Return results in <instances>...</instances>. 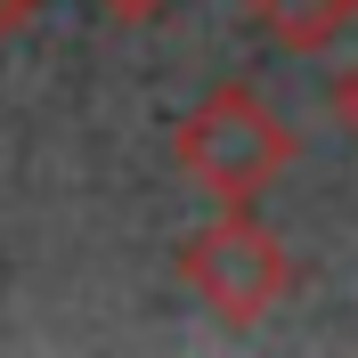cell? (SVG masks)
Returning a JSON list of instances; mask_svg holds the SVG:
<instances>
[{
	"mask_svg": "<svg viewBox=\"0 0 358 358\" xmlns=\"http://www.w3.org/2000/svg\"><path fill=\"white\" fill-rule=\"evenodd\" d=\"M171 163L212 203H261L293 163V131L277 122V106L252 82H220V90H203L196 106L179 114Z\"/></svg>",
	"mask_w": 358,
	"mask_h": 358,
	"instance_id": "cell-1",
	"label": "cell"
},
{
	"mask_svg": "<svg viewBox=\"0 0 358 358\" xmlns=\"http://www.w3.org/2000/svg\"><path fill=\"white\" fill-rule=\"evenodd\" d=\"M179 285L196 293L220 326H261L293 293V252L277 228L252 220V203H220V220L187 228L179 245Z\"/></svg>",
	"mask_w": 358,
	"mask_h": 358,
	"instance_id": "cell-2",
	"label": "cell"
},
{
	"mask_svg": "<svg viewBox=\"0 0 358 358\" xmlns=\"http://www.w3.org/2000/svg\"><path fill=\"white\" fill-rule=\"evenodd\" d=\"M245 17L261 24L285 57H317V49H334L358 24V0H245Z\"/></svg>",
	"mask_w": 358,
	"mask_h": 358,
	"instance_id": "cell-3",
	"label": "cell"
},
{
	"mask_svg": "<svg viewBox=\"0 0 358 358\" xmlns=\"http://www.w3.org/2000/svg\"><path fill=\"white\" fill-rule=\"evenodd\" d=\"M98 8H106L114 24H155L163 8H171V0H98Z\"/></svg>",
	"mask_w": 358,
	"mask_h": 358,
	"instance_id": "cell-4",
	"label": "cell"
},
{
	"mask_svg": "<svg viewBox=\"0 0 358 358\" xmlns=\"http://www.w3.org/2000/svg\"><path fill=\"white\" fill-rule=\"evenodd\" d=\"M334 114H342V131L358 138V66H350V73L334 82Z\"/></svg>",
	"mask_w": 358,
	"mask_h": 358,
	"instance_id": "cell-5",
	"label": "cell"
},
{
	"mask_svg": "<svg viewBox=\"0 0 358 358\" xmlns=\"http://www.w3.org/2000/svg\"><path fill=\"white\" fill-rule=\"evenodd\" d=\"M33 8H41V0H0V41H8V33H24V24H33Z\"/></svg>",
	"mask_w": 358,
	"mask_h": 358,
	"instance_id": "cell-6",
	"label": "cell"
}]
</instances>
